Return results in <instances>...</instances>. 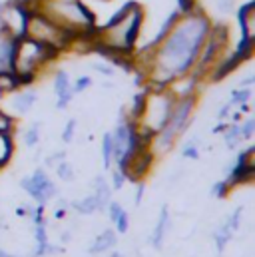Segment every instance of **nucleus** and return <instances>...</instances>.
Instances as JSON below:
<instances>
[{
	"label": "nucleus",
	"mask_w": 255,
	"mask_h": 257,
	"mask_svg": "<svg viewBox=\"0 0 255 257\" xmlns=\"http://www.w3.org/2000/svg\"><path fill=\"white\" fill-rule=\"evenodd\" d=\"M211 24V18L201 8L180 12V18L160 44L134 48L132 68L144 78L146 88H166L172 80L190 74Z\"/></svg>",
	"instance_id": "1"
},
{
	"label": "nucleus",
	"mask_w": 255,
	"mask_h": 257,
	"mask_svg": "<svg viewBox=\"0 0 255 257\" xmlns=\"http://www.w3.org/2000/svg\"><path fill=\"white\" fill-rule=\"evenodd\" d=\"M144 8L142 4L128 0L124 2L102 26L96 28L92 36V48L104 54L110 62L132 68V52L138 46V38L144 28Z\"/></svg>",
	"instance_id": "2"
},
{
	"label": "nucleus",
	"mask_w": 255,
	"mask_h": 257,
	"mask_svg": "<svg viewBox=\"0 0 255 257\" xmlns=\"http://www.w3.org/2000/svg\"><path fill=\"white\" fill-rule=\"evenodd\" d=\"M30 10L40 12L74 38L96 32V20L82 0H36Z\"/></svg>",
	"instance_id": "3"
},
{
	"label": "nucleus",
	"mask_w": 255,
	"mask_h": 257,
	"mask_svg": "<svg viewBox=\"0 0 255 257\" xmlns=\"http://www.w3.org/2000/svg\"><path fill=\"white\" fill-rule=\"evenodd\" d=\"M195 104H197V94L186 96V98H176L168 122L164 124V128L160 132H156L150 138V152L154 154V158L168 154L176 146V140L191 124V116H193Z\"/></svg>",
	"instance_id": "4"
},
{
	"label": "nucleus",
	"mask_w": 255,
	"mask_h": 257,
	"mask_svg": "<svg viewBox=\"0 0 255 257\" xmlns=\"http://www.w3.org/2000/svg\"><path fill=\"white\" fill-rule=\"evenodd\" d=\"M58 50H52L48 46H42L30 38H20L14 44L12 54V72L20 78L22 86L36 80V76L58 58Z\"/></svg>",
	"instance_id": "5"
},
{
	"label": "nucleus",
	"mask_w": 255,
	"mask_h": 257,
	"mask_svg": "<svg viewBox=\"0 0 255 257\" xmlns=\"http://www.w3.org/2000/svg\"><path fill=\"white\" fill-rule=\"evenodd\" d=\"M174 102H176V98L170 94L168 88H146V100H144L142 114L134 122L136 130L140 134L152 138L168 122Z\"/></svg>",
	"instance_id": "6"
},
{
	"label": "nucleus",
	"mask_w": 255,
	"mask_h": 257,
	"mask_svg": "<svg viewBox=\"0 0 255 257\" xmlns=\"http://www.w3.org/2000/svg\"><path fill=\"white\" fill-rule=\"evenodd\" d=\"M24 36L30 38V40H34V42H38V44H42V46H48L52 50H58V52L70 48L72 42L76 40L72 34L64 32L62 28H58L46 16H42L40 12H34V10H30V14H28Z\"/></svg>",
	"instance_id": "7"
},
{
	"label": "nucleus",
	"mask_w": 255,
	"mask_h": 257,
	"mask_svg": "<svg viewBox=\"0 0 255 257\" xmlns=\"http://www.w3.org/2000/svg\"><path fill=\"white\" fill-rule=\"evenodd\" d=\"M28 14L30 10L16 0H8L0 4V36L12 38V40L24 38Z\"/></svg>",
	"instance_id": "8"
},
{
	"label": "nucleus",
	"mask_w": 255,
	"mask_h": 257,
	"mask_svg": "<svg viewBox=\"0 0 255 257\" xmlns=\"http://www.w3.org/2000/svg\"><path fill=\"white\" fill-rule=\"evenodd\" d=\"M20 186H22V190L28 193L32 199L38 201V205H46L52 197L58 195V188H56L54 182L48 178L46 170H42V168H38L32 176L24 178V180L20 182Z\"/></svg>",
	"instance_id": "9"
},
{
	"label": "nucleus",
	"mask_w": 255,
	"mask_h": 257,
	"mask_svg": "<svg viewBox=\"0 0 255 257\" xmlns=\"http://www.w3.org/2000/svg\"><path fill=\"white\" fill-rule=\"evenodd\" d=\"M255 176V148L249 146L245 152L239 154L229 178L225 180L229 184V188H235L239 184H245V182H251Z\"/></svg>",
	"instance_id": "10"
},
{
	"label": "nucleus",
	"mask_w": 255,
	"mask_h": 257,
	"mask_svg": "<svg viewBox=\"0 0 255 257\" xmlns=\"http://www.w3.org/2000/svg\"><path fill=\"white\" fill-rule=\"evenodd\" d=\"M237 22H239L241 38H255V0H249L239 6Z\"/></svg>",
	"instance_id": "11"
},
{
	"label": "nucleus",
	"mask_w": 255,
	"mask_h": 257,
	"mask_svg": "<svg viewBox=\"0 0 255 257\" xmlns=\"http://www.w3.org/2000/svg\"><path fill=\"white\" fill-rule=\"evenodd\" d=\"M36 102H38V94L34 90H26V92H18L10 98V108L14 114H28Z\"/></svg>",
	"instance_id": "12"
},
{
	"label": "nucleus",
	"mask_w": 255,
	"mask_h": 257,
	"mask_svg": "<svg viewBox=\"0 0 255 257\" xmlns=\"http://www.w3.org/2000/svg\"><path fill=\"white\" fill-rule=\"evenodd\" d=\"M168 227H170V209H168V205H164L162 211H160V219H158V223H156V229H154V233H152V245H154L156 249H162Z\"/></svg>",
	"instance_id": "13"
},
{
	"label": "nucleus",
	"mask_w": 255,
	"mask_h": 257,
	"mask_svg": "<svg viewBox=\"0 0 255 257\" xmlns=\"http://www.w3.org/2000/svg\"><path fill=\"white\" fill-rule=\"evenodd\" d=\"M116 243H118L116 231H112V229H106V231H102V233H100V235L94 239V243L90 245L88 253H90V255H98V253H104V251L112 249Z\"/></svg>",
	"instance_id": "14"
},
{
	"label": "nucleus",
	"mask_w": 255,
	"mask_h": 257,
	"mask_svg": "<svg viewBox=\"0 0 255 257\" xmlns=\"http://www.w3.org/2000/svg\"><path fill=\"white\" fill-rule=\"evenodd\" d=\"M94 197L98 201V211H104L108 207V203L112 201V188L108 186L104 176H98L94 180Z\"/></svg>",
	"instance_id": "15"
},
{
	"label": "nucleus",
	"mask_w": 255,
	"mask_h": 257,
	"mask_svg": "<svg viewBox=\"0 0 255 257\" xmlns=\"http://www.w3.org/2000/svg\"><path fill=\"white\" fill-rule=\"evenodd\" d=\"M20 86H22V82H20V78H18L12 70L0 72V96H10V94H14Z\"/></svg>",
	"instance_id": "16"
},
{
	"label": "nucleus",
	"mask_w": 255,
	"mask_h": 257,
	"mask_svg": "<svg viewBox=\"0 0 255 257\" xmlns=\"http://www.w3.org/2000/svg\"><path fill=\"white\" fill-rule=\"evenodd\" d=\"M14 154V140L12 134H2L0 132V168H4Z\"/></svg>",
	"instance_id": "17"
},
{
	"label": "nucleus",
	"mask_w": 255,
	"mask_h": 257,
	"mask_svg": "<svg viewBox=\"0 0 255 257\" xmlns=\"http://www.w3.org/2000/svg\"><path fill=\"white\" fill-rule=\"evenodd\" d=\"M231 235H233V231H231V227L227 225V221L221 223V225L215 229L213 239H215V245H217V253H223V249H225V245L229 243Z\"/></svg>",
	"instance_id": "18"
},
{
	"label": "nucleus",
	"mask_w": 255,
	"mask_h": 257,
	"mask_svg": "<svg viewBox=\"0 0 255 257\" xmlns=\"http://www.w3.org/2000/svg\"><path fill=\"white\" fill-rule=\"evenodd\" d=\"M72 207H74L78 213H82V215H90V213L98 211V201H96V197H94V193H92V195H88V197H84V199H80V201H72Z\"/></svg>",
	"instance_id": "19"
},
{
	"label": "nucleus",
	"mask_w": 255,
	"mask_h": 257,
	"mask_svg": "<svg viewBox=\"0 0 255 257\" xmlns=\"http://www.w3.org/2000/svg\"><path fill=\"white\" fill-rule=\"evenodd\" d=\"M223 140H225V144H227V148H237V144L243 140L241 138V128L237 126V124H233V126H227L225 132H223Z\"/></svg>",
	"instance_id": "20"
},
{
	"label": "nucleus",
	"mask_w": 255,
	"mask_h": 257,
	"mask_svg": "<svg viewBox=\"0 0 255 257\" xmlns=\"http://www.w3.org/2000/svg\"><path fill=\"white\" fill-rule=\"evenodd\" d=\"M70 88H72V84H70V76H68V72L58 70V72L54 74V90H56V96L64 94V92L70 90Z\"/></svg>",
	"instance_id": "21"
},
{
	"label": "nucleus",
	"mask_w": 255,
	"mask_h": 257,
	"mask_svg": "<svg viewBox=\"0 0 255 257\" xmlns=\"http://www.w3.org/2000/svg\"><path fill=\"white\" fill-rule=\"evenodd\" d=\"M102 156H104V168L110 170L114 160H112V134H104V140H102Z\"/></svg>",
	"instance_id": "22"
},
{
	"label": "nucleus",
	"mask_w": 255,
	"mask_h": 257,
	"mask_svg": "<svg viewBox=\"0 0 255 257\" xmlns=\"http://www.w3.org/2000/svg\"><path fill=\"white\" fill-rule=\"evenodd\" d=\"M38 142H40V122L32 124L30 128L26 130V134H24V144L28 148H34Z\"/></svg>",
	"instance_id": "23"
},
{
	"label": "nucleus",
	"mask_w": 255,
	"mask_h": 257,
	"mask_svg": "<svg viewBox=\"0 0 255 257\" xmlns=\"http://www.w3.org/2000/svg\"><path fill=\"white\" fill-rule=\"evenodd\" d=\"M56 174H58V178L60 180H64V182H72L74 180V168H72V164L70 162H66V160H62L58 166H56Z\"/></svg>",
	"instance_id": "24"
},
{
	"label": "nucleus",
	"mask_w": 255,
	"mask_h": 257,
	"mask_svg": "<svg viewBox=\"0 0 255 257\" xmlns=\"http://www.w3.org/2000/svg\"><path fill=\"white\" fill-rule=\"evenodd\" d=\"M251 98V90L249 88H239V90H233L231 92V104L233 106H239V104H247Z\"/></svg>",
	"instance_id": "25"
},
{
	"label": "nucleus",
	"mask_w": 255,
	"mask_h": 257,
	"mask_svg": "<svg viewBox=\"0 0 255 257\" xmlns=\"http://www.w3.org/2000/svg\"><path fill=\"white\" fill-rule=\"evenodd\" d=\"M197 144H199V138L195 136L193 140H190V142L184 146V150H182V156H184V158H188V160H197V158H199V150H197Z\"/></svg>",
	"instance_id": "26"
},
{
	"label": "nucleus",
	"mask_w": 255,
	"mask_h": 257,
	"mask_svg": "<svg viewBox=\"0 0 255 257\" xmlns=\"http://www.w3.org/2000/svg\"><path fill=\"white\" fill-rule=\"evenodd\" d=\"M14 130V120L12 116H8L4 110H0V132L2 134H12Z\"/></svg>",
	"instance_id": "27"
},
{
	"label": "nucleus",
	"mask_w": 255,
	"mask_h": 257,
	"mask_svg": "<svg viewBox=\"0 0 255 257\" xmlns=\"http://www.w3.org/2000/svg\"><path fill=\"white\" fill-rule=\"evenodd\" d=\"M92 84H94V82H92V78H90V76H80V78L76 80V84L72 86V90H74V94H80V92L88 90Z\"/></svg>",
	"instance_id": "28"
},
{
	"label": "nucleus",
	"mask_w": 255,
	"mask_h": 257,
	"mask_svg": "<svg viewBox=\"0 0 255 257\" xmlns=\"http://www.w3.org/2000/svg\"><path fill=\"white\" fill-rule=\"evenodd\" d=\"M241 215H243V207H237V209L231 213V217L227 219V225L231 227V231H233V233L239 229V223H241Z\"/></svg>",
	"instance_id": "29"
},
{
	"label": "nucleus",
	"mask_w": 255,
	"mask_h": 257,
	"mask_svg": "<svg viewBox=\"0 0 255 257\" xmlns=\"http://www.w3.org/2000/svg\"><path fill=\"white\" fill-rule=\"evenodd\" d=\"M239 128H241V138H243V140H251V138H253V134H255V120L253 118L245 120Z\"/></svg>",
	"instance_id": "30"
},
{
	"label": "nucleus",
	"mask_w": 255,
	"mask_h": 257,
	"mask_svg": "<svg viewBox=\"0 0 255 257\" xmlns=\"http://www.w3.org/2000/svg\"><path fill=\"white\" fill-rule=\"evenodd\" d=\"M114 223H116V231H118V233H126L128 227H130V215H128V211H122L120 217H118Z\"/></svg>",
	"instance_id": "31"
},
{
	"label": "nucleus",
	"mask_w": 255,
	"mask_h": 257,
	"mask_svg": "<svg viewBox=\"0 0 255 257\" xmlns=\"http://www.w3.org/2000/svg\"><path fill=\"white\" fill-rule=\"evenodd\" d=\"M106 209H108V215H110V221H112V223H114V221L120 217V213L124 211V207H122L118 201H110Z\"/></svg>",
	"instance_id": "32"
},
{
	"label": "nucleus",
	"mask_w": 255,
	"mask_h": 257,
	"mask_svg": "<svg viewBox=\"0 0 255 257\" xmlns=\"http://www.w3.org/2000/svg\"><path fill=\"white\" fill-rule=\"evenodd\" d=\"M34 237H36V243L42 245V243H48V233H46V225L44 223H38L34 227Z\"/></svg>",
	"instance_id": "33"
},
{
	"label": "nucleus",
	"mask_w": 255,
	"mask_h": 257,
	"mask_svg": "<svg viewBox=\"0 0 255 257\" xmlns=\"http://www.w3.org/2000/svg\"><path fill=\"white\" fill-rule=\"evenodd\" d=\"M72 98H74V90L70 88V90H66L64 94H60V96H58L56 108H58V110H66V108H68V104L72 102Z\"/></svg>",
	"instance_id": "34"
},
{
	"label": "nucleus",
	"mask_w": 255,
	"mask_h": 257,
	"mask_svg": "<svg viewBox=\"0 0 255 257\" xmlns=\"http://www.w3.org/2000/svg\"><path fill=\"white\" fill-rule=\"evenodd\" d=\"M74 132H76V120H68V124H66V128H64V132H62L64 144H70V142H72Z\"/></svg>",
	"instance_id": "35"
},
{
	"label": "nucleus",
	"mask_w": 255,
	"mask_h": 257,
	"mask_svg": "<svg viewBox=\"0 0 255 257\" xmlns=\"http://www.w3.org/2000/svg\"><path fill=\"white\" fill-rule=\"evenodd\" d=\"M126 182H128L126 176H124L120 170H114V172H112V186H114V190H122Z\"/></svg>",
	"instance_id": "36"
},
{
	"label": "nucleus",
	"mask_w": 255,
	"mask_h": 257,
	"mask_svg": "<svg viewBox=\"0 0 255 257\" xmlns=\"http://www.w3.org/2000/svg\"><path fill=\"white\" fill-rule=\"evenodd\" d=\"M229 184L227 182H217L215 186H213V190H211V193L215 195V197H225L227 193H229Z\"/></svg>",
	"instance_id": "37"
},
{
	"label": "nucleus",
	"mask_w": 255,
	"mask_h": 257,
	"mask_svg": "<svg viewBox=\"0 0 255 257\" xmlns=\"http://www.w3.org/2000/svg\"><path fill=\"white\" fill-rule=\"evenodd\" d=\"M92 68H94L96 72L104 74V76H114V66L112 64H106V62H94Z\"/></svg>",
	"instance_id": "38"
},
{
	"label": "nucleus",
	"mask_w": 255,
	"mask_h": 257,
	"mask_svg": "<svg viewBox=\"0 0 255 257\" xmlns=\"http://www.w3.org/2000/svg\"><path fill=\"white\" fill-rule=\"evenodd\" d=\"M62 160H66V154H64V152H56V154H52V156L46 158V166H48V168H56Z\"/></svg>",
	"instance_id": "39"
},
{
	"label": "nucleus",
	"mask_w": 255,
	"mask_h": 257,
	"mask_svg": "<svg viewBox=\"0 0 255 257\" xmlns=\"http://www.w3.org/2000/svg\"><path fill=\"white\" fill-rule=\"evenodd\" d=\"M197 8V0H178V10L180 12H190Z\"/></svg>",
	"instance_id": "40"
},
{
	"label": "nucleus",
	"mask_w": 255,
	"mask_h": 257,
	"mask_svg": "<svg viewBox=\"0 0 255 257\" xmlns=\"http://www.w3.org/2000/svg\"><path fill=\"white\" fill-rule=\"evenodd\" d=\"M233 2L235 0H217V10L223 12V14H227V12L233 10Z\"/></svg>",
	"instance_id": "41"
},
{
	"label": "nucleus",
	"mask_w": 255,
	"mask_h": 257,
	"mask_svg": "<svg viewBox=\"0 0 255 257\" xmlns=\"http://www.w3.org/2000/svg\"><path fill=\"white\" fill-rule=\"evenodd\" d=\"M231 108H233V104H231V102H227V104H223V106L219 108V112H217V118H219V120H223V118H227V116H229V110H231Z\"/></svg>",
	"instance_id": "42"
},
{
	"label": "nucleus",
	"mask_w": 255,
	"mask_h": 257,
	"mask_svg": "<svg viewBox=\"0 0 255 257\" xmlns=\"http://www.w3.org/2000/svg\"><path fill=\"white\" fill-rule=\"evenodd\" d=\"M144 192H146V186H144V182H138V192H136V205H140V203H142V199H144Z\"/></svg>",
	"instance_id": "43"
},
{
	"label": "nucleus",
	"mask_w": 255,
	"mask_h": 257,
	"mask_svg": "<svg viewBox=\"0 0 255 257\" xmlns=\"http://www.w3.org/2000/svg\"><path fill=\"white\" fill-rule=\"evenodd\" d=\"M253 82H255V76H249V78H245V80H243L239 86H241V88H247V86H251Z\"/></svg>",
	"instance_id": "44"
},
{
	"label": "nucleus",
	"mask_w": 255,
	"mask_h": 257,
	"mask_svg": "<svg viewBox=\"0 0 255 257\" xmlns=\"http://www.w3.org/2000/svg\"><path fill=\"white\" fill-rule=\"evenodd\" d=\"M64 215H66V209H64V207H58V209H56V219H62Z\"/></svg>",
	"instance_id": "45"
},
{
	"label": "nucleus",
	"mask_w": 255,
	"mask_h": 257,
	"mask_svg": "<svg viewBox=\"0 0 255 257\" xmlns=\"http://www.w3.org/2000/svg\"><path fill=\"white\" fill-rule=\"evenodd\" d=\"M225 128H227V124H219L213 132H215V134H221V132H225Z\"/></svg>",
	"instance_id": "46"
},
{
	"label": "nucleus",
	"mask_w": 255,
	"mask_h": 257,
	"mask_svg": "<svg viewBox=\"0 0 255 257\" xmlns=\"http://www.w3.org/2000/svg\"><path fill=\"white\" fill-rule=\"evenodd\" d=\"M0 257H18V255H12V253H8V251H4V249H0Z\"/></svg>",
	"instance_id": "47"
},
{
	"label": "nucleus",
	"mask_w": 255,
	"mask_h": 257,
	"mask_svg": "<svg viewBox=\"0 0 255 257\" xmlns=\"http://www.w3.org/2000/svg\"><path fill=\"white\" fill-rule=\"evenodd\" d=\"M62 241H70V233H68V231L62 233Z\"/></svg>",
	"instance_id": "48"
},
{
	"label": "nucleus",
	"mask_w": 255,
	"mask_h": 257,
	"mask_svg": "<svg viewBox=\"0 0 255 257\" xmlns=\"http://www.w3.org/2000/svg\"><path fill=\"white\" fill-rule=\"evenodd\" d=\"M110 257H124L122 253H114V255H110Z\"/></svg>",
	"instance_id": "49"
}]
</instances>
